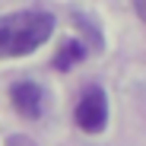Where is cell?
<instances>
[{"label": "cell", "mask_w": 146, "mask_h": 146, "mask_svg": "<svg viewBox=\"0 0 146 146\" xmlns=\"http://www.w3.org/2000/svg\"><path fill=\"white\" fill-rule=\"evenodd\" d=\"M73 117H76V127L86 130V133L105 130V124H108V99H105V92H102L99 86H89V89L80 95Z\"/></svg>", "instance_id": "7a4b0ae2"}, {"label": "cell", "mask_w": 146, "mask_h": 146, "mask_svg": "<svg viewBox=\"0 0 146 146\" xmlns=\"http://www.w3.org/2000/svg\"><path fill=\"white\" fill-rule=\"evenodd\" d=\"M10 99H13L16 111H19L22 117H29V121L41 117V111H44V89H41L38 83H32V80L16 83V86L10 89Z\"/></svg>", "instance_id": "3957f363"}, {"label": "cell", "mask_w": 146, "mask_h": 146, "mask_svg": "<svg viewBox=\"0 0 146 146\" xmlns=\"http://www.w3.org/2000/svg\"><path fill=\"white\" fill-rule=\"evenodd\" d=\"M133 10H137V16L146 22V0H133Z\"/></svg>", "instance_id": "8992f818"}, {"label": "cell", "mask_w": 146, "mask_h": 146, "mask_svg": "<svg viewBox=\"0 0 146 146\" xmlns=\"http://www.w3.org/2000/svg\"><path fill=\"white\" fill-rule=\"evenodd\" d=\"M3 146H38L32 137H26V133H13V137H7V143Z\"/></svg>", "instance_id": "5b68a950"}, {"label": "cell", "mask_w": 146, "mask_h": 146, "mask_svg": "<svg viewBox=\"0 0 146 146\" xmlns=\"http://www.w3.org/2000/svg\"><path fill=\"white\" fill-rule=\"evenodd\" d=\"M83 57H86V48L80 41H64L60 51L54 54V70H70V67H76Z\"/></svg>", "instance_id": "277c9868"}, {"label": "cell", "mask_w": 146, "mask_h": 146, "mask_svg": "<svg viewBox=\"0 0 146 146\" xmlns=\"http://www.w3.org/2000/svg\"><path fill=\"white\" fill-rule=\"evenodd\" d=\"M54 16L44 10H26L13 16H0V60L32 54L51 38Z\"/></svg>", "instance_id": "6da1fadb"}]
</instances>
